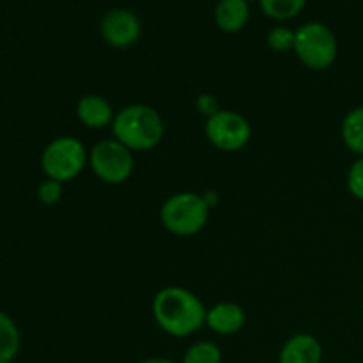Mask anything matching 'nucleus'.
<instances>
[{
  "instance_id": "9d476101",
  "label": "nucleus",
  "mask_w": 363,
  "mask_h": 363,
  "mask_svg": "<svg viewBox=\"0 0 363 363\" xmlns=\"http://www.w3.org/2000/svg\"><path fill=\"white\" fill-rule=\"evenodd\" d=\"M323 346L311 333H296L284 342L279 363H321Z\"/></svg>"
},
{
  "instance_id": "4468645a",
  "label": "nucleus",
  "mask_w": 363,
  "mask_h": 363,
  "mask_svg": "<svg viewBox=\"0 0 363 363\" xmlns=\"http://www.w3.org/2000/svg\"><path fill=\"white\" fill-rule=\"evenodd\" d=\"M340 135L350 151L363 156V106H357L344 117Z\"/></svg>"
},
{
  "instance_id": "20e7f679",
  "label": "nucleus",
  "mask_w": 363,
  "mask_h": 363,
  "mask_svg": "<svg viewBox=\"0 0 363 363\" xmlns=\"http://www.w3.org/2000/svg\"><path fill=\"white\" fill-rule=\"evenodd\" d=\"M294 53L308 69H328L339 55V43L332 28L319 21L303 23L296 28Z\"/></svg>"
},
{
  "instance_id": "0eeeda50",
  "label": "nucleus",
  "mask_w": 363,
  "mask_h": 363,
  "mask_svg": "<svg viewBox=\"0 0 363 363\" xmlns=\"http://www.w3.org/2000/svg\"><path fill=\"white\" fill-rule=\"evenodd\" d=\"M206 137L220 151L234 152L243 149L252 138V126L241 113L218 110L206 119Z\"/></svg>"
},
{
  "instance_id": "aec40b11",
  "label": "nucleus",
  "mask_w": 363,
  "mask_h": 363,
  "mask_svg": "<svg viewBox=\"0 0 363 363\" xmlns=\"http://www.w3.org/2000/svg\"><path fill=\"white\" fill-rule=\"evenodd\" d=\"M197 108L204 113L206 117H211L213 113L218 112V103H216L215 96L209 94H202L197 98Z\"/></svg>"
},
{
  "instance_id": "39448f33",
  "label": "nucleus",
  "mask_w": 363,
  "mask_h": 363,
  "mask_svg": "<svg viewBox=\"0 0 363 363\" xmlns=\"http://www.w3.org/2000/svg\"><path fill=\"white\" fill-rule=\"evenodd\" d=\"M89 163V151L78 138L57 137L41 155V169L48 179L67 183L82 174Z\"/></svg>"
},
{
  "instance_id": "6ab92c4d",
  "label": "nucleus",
  "mask_w": 363,
  "mask_h": 363,
  "mask_svg": "<svg viewBox=\"0 0 363 363\" xmlns=\"http://www.w3.org/2000/svg\"><path fill=\"white\" fill-rule=\"evenodd\" d=\"M347 188L353 197L363 201V156H358V160L347 172Z\"/></svg>"
},
{
  "instance_id": "7ed1b4c3",
  "label": "nucleus",
  "mask_w": 363,
  "mask_h": 363,
  "mask_svg": "<svg viewBox=\"0 0 363 363\" xmlns=\"http://www.w3.org/2000/svg\"><path fill=\"white\" fill-rule=\"evenodd\" d=\"M163 227L176 236H195L209 220V204L202 195L179 191L167 199L160 211Z\"/></svg>"
},
{
  "instance_id": "1a4fd4ad",
  "label": "nucleus",
  "mask_w": 363,
  "mask_h": 363,
  "mask_svg": "<svg viewBox=\"0 0 363 363\" xmlns=\"http://www.w3.org/2000/svg\"><path fill=\"white\" fill-rule=\"evenodd\" d=\"M247 315L241 305L233 301H222L208 308L206 326L218 335H234L245 326Z\"/></svg>"
},
{
  "instance_id": "2eb2a0df",
  "label": "nucleus",
  "mask_w": 363,
  "mask_h": 363,
  "mask_svg": "<svg viewBox=\"0 0 363 363\" xmlns=\"http://www.w3.org/2000/svg\"><path fill=\"white\" fill-rule=\"evenodd\" d=\"M259 4L272 20H291L303 11L307 0H259Z\"/></svg>"
},
{
  "instance_id": "f03ea898",
  "label": "nucleus",
  "mask_w": 363,
  "mask_h": 363,
  "mask_svg": "<svg viewBox=\"0 0 363 363\" xmlns=\"http://www.w3.org/2000/svg\"><path fill=\"white\" fill-rule=\"evenodd\" d=\"M113 138L133 151H151L162 142L165 124L152 106L133 103L116 112L112 123Z\"/></svg>"
},
{
  "instance_id": "f257e3e1",
  "label": "nucleus",
  "mask_w": 363,
  "mask_h": 363,
  "mask_svg": "<svg viewBox=\"0 0 363 363\" xmlns=\"http://www.w3.org/2000/svg\"><path fill=\"white\" fill-rule=\"evenodd\" d=\"M206 314L208 308L201 298L179 286L163 287L152 300L156 325L177 339L197 333L206 325Z\"/></svg>"
},
{
  "instance_id": "6e6552de",
  "label": "nucleus",
  "mask_w": 363,
  "mask_h": 363,
  "mask_svg": "<svg viewBox=\"0 0 363 363\" xmlns=\"http://www.w3.org/2000/svg\"><path fill=\"white\" fill-rule=\"evenodd\" d=\"M99 32L106 45L113 48H130L140 39L142 23L130 9H112L103 16Z\"/></svg>"
},
{
  "instance_id": "412c9836",
  "label": "nucleus",
  "mask_w": 363,
  "mask_h": 363,
  "mask_svg": "<svg viewBox=\"0 0 363 363\" xmlns=\"http://www.w3.org/2000/svg\"><path fill=\"white\" fill-rule=\"evenodd\" d=\"M138 363H177L170 358H162V357H156V358H145V360L138 362Z\"/></svg>"
},
{
  "instance_id": "dca6fc26",
  "label": "nucleus",
  "mask_w": 363,
  "mask_h": 363,
  "mask_svg": "<svg viewBox=\"0 0 363 363\" xmlns=\"http://www.w3.org/2000/svg\"><path fill=\"white\" fill-rule=\"evenodd\" d=\"M181 363H222V350L215 342L201 340L188 347Z\"/></svg>"
},
{
  "instance_id": "423d86ee",
  "label": "nucleus",
  "mask_w": 363,
  "mask_h": 363,
  "mask_svg": "<svg viewBox=\"0 0 363 363\" xmlns=\"http://www.w3.org/2000/svg\"><path fill=\"white\" fill-rule=\"evenodd\" d=\"M89 167L103 183H126L135 169L133 152L116 138H105L89 151Z\"/></svg>"
},
{
  "instance_id": "f8f14e48",
  "label": "nucleus",
  "mask_w": 363,
  "mask_h": 363,
  "mask_svg": "<svg viewBox=\"0 0 363 363\" xmlns=\"http://www.w3.org/2000/svg\"><path fill=\"white\" fill-rule=\"evenodd\" d=\"M250 18L248 0H218L215 7L216 27L225 34H236L243 30Z\"/></svg>"
},
{
  "instance_id": "f3484780",
  "label": "nucleus",
  "mask_w": 363,
  "mask_h": 363,
  "mask_svg": "<svg viewBox=\"0 0 363 363\" xmlns=\"http://www.w3.org/2000/svg\"><path fill=\"white\" fill-rule=\"evenodd\" d=\"M268 45L275 52H289L294 50V39H296V30L286 27V25H277L268 32Z\"/></svg>"
},
{
  "instance_id": "a211bd4d",
  "label": "nucleus",
  "mask_w": 363,
  "mask_h": 363,
  "mask_svg": "<svg viewBox=\"0 0 363 363\" xmlns=\"http://www.w3.org/2000/svg\"><path fill=\"white\" fill-rule=\"evenodd\" d=\"M62 183L53 179H46L45 183L39 184L38 188V199L41 204L53 206L62 199Z\"/></svg>"
},
{
  "instance_id": "9b49d317",
  "label": "nucleus",
  "mask_w": 363,
  "mask_h": 363,
  "mask_svg": "<svg viewBox=\"0 0 363 363\" xmlns=\"http://www.w3.org/2000/svg\"><path fill=\"white\" fill-rule=\"evenodd\" d=\"M77 117L84 126L91 130H101V128L112 126L116 112L106 98L99 94H87L78 99Z\"/></svg>"
},
{
  "instance_id": "ddd939ff",
  "label": "nucleus",
  "mask_w": 363,
  "mask_h": 363,
  "mask_svg": "<svg viewBox=\"0 0 363 363\" xmlns=\"http://www.w3.org/2000/svg\"><path fill=\"white\" fill-rule=\"evenodd\" d=\"M20 330L13 319L0 311V363H11L20 353Z\"/></svg>"
}]
</instances>
